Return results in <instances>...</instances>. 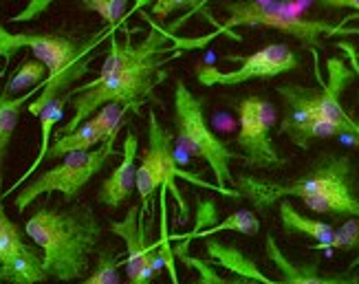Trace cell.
Instances as JSON below:
<instances>
[{
    "label": "cell",
    "mask_w": 359,
    "mask_h": 284,
    "mask_svg": "<svg viewBox=\"0 0 359 284\" xmlns=\"http://www.w3.org/2000/svg\"><path fill=\"white\" fill-rule=\"evenodd\" d=\"M177 179H185V181L196 183L201 187L221 192L218 185H210L205 181L192 177V175H187V172L179 170V161L175 156L172 135H170V130L159 121L157 113L150 110L148 113V148L142 154V163L137 165V179H135V187L139 192V198H142V210L148 212L150 201L154 198V194H157L161 187H170L175 198L181 205V212H185V205H183L181 194L175 185Z\"/></svg>",
    "instance_id": "52a82bcc"
},
{
    "label": "cell",
    "mask_w": 359,
    "mask_h": 284,
    "mask_svg": "<svg viewBox=\"0 0 359 284\" xmlns=\"http://www.w3.org/2000/svg\"><path fill=\"white\" fill-rule=\"evenodd\" d=\"M218 231H238V234H245V236H256L260 231V220H258V216L254 212L238 210V212L229 214L225 220H221V223H216V225H212L208 229L198 231L194 238H210V236H214Z\"/></svg>",
    "instance_id": "7402d4cb"
},
{
    "label": "cell",
    "mask_w": 359,
    "mask_h": 284,
    "mask_svg": "<svg viewBox=\"0 0 359 284\" xmlns=\"http://www.w3.org/2000/svg\"><path fill=\"white\" fill-rule=\"evenodd\" d=\"M198 3H201V0H194V7H196V5H198Z\"/></svg>",
    "instance_id": "d6a6232c"
},
{
    "label": "cell",
    "mask_w": 359,
    "mask_h": 284,
    "mask_svg": "<svg viewBox=\"0 0 359 284\" xmlns=\"http://www.w3.org/2000/svg\"><path fill=\"white\" fill-rule=\"evenodd\" d=\"M121 266L123 260L119 258V254H115L111 247H106L97 254V262L93 273L80 284H121V276H119Z\"/></svg>",
    "instance_id": "cb8c5ba5"
},
{
    "label": "cell",
    "mask_w": 359,
    "mask_h": 284,
    "mask_svg": "<svg viewBox=\"0 0 359 284\" xmlns=\"http://www.w3.org/2000/svg\"><path fill=\"white\" fill-rule=\"evenodd\" d=\"M280 223L289 234H302L309 236L311 241H316L313 249H326L329 243L333 241L335 229L329 223H322V220L309 218L304 214H300L298 210L293 208L289 201H280Z\"/></svg>",
    "instance_id": "ac0fdd59"
},
{
    "label": "cell",
    "mask_w": 359,
    "mask_h": 284,
    "mask_svg": "<svg viewBox=\"0 0 359 284\" xmlns=\"http://www.w3.org/2000/svg\"><path fill=\"white\" fill-rule=\"evenodd\" d=\"M137 152H139V139L133 130L126 133L121 148V161L111 172V177L104 179V183L97 189V201L111 210L121 208L133 192H135V179H137Z\"/></svg>",
    "instance_id": "5bb4252c"
},
{
    "label": "cell",
    "mask_w": 359,
    "mask_h": 284,
    "mask_svg": "<svg viewBox=\"0 0 359 284\" xmlns=\"http://www.w3.org/2000/svg\"><path fill=\"white\" fill-rule=\"evenodd\" d=\"M46 75H49V71H46V67L42 65V62L38 58H29L13 71V75L9 77V82L3 90L7 95H11V97H15L20 90L40 86L46 80Z\"/></svg>",
    "instance_id": "44dd1931"
},
{
    "label": "cell",
    "mask_w": 359,
    "mask_h": 284,
    "mask_svg": "<svg viewBox=\"0 0 359 284\" xmlns=\"http://www.w3.org/2000/svg\"><path fill=\"white\" fill-rule=\"evenodd\" d=\"M231 189H236L241 198H247L254 203L256 210H267L278 201L287 196L309 198L316 194L331 192V189L341 187H355V170L353 161L344 154H326L320 159V163L309 172V175L293 179L289 183H273V181H260L256 177L241 175L231 179Z\"/></svg>",
    "instance_id": "277c9868"
},
{
    "label": "cell",
    "mask_w": 359,
    "mask_h": 284,
    "mask_svg": "<svg viewBox=\"0 0 359 284\" xmlns=\"http://www.w3.org/2000/svg\"><path fill=\"white\" fill-rule=\"evenodd\" d=\"M49 280L42 266V254L34 245L22 243L0 262V284H40Z\"/></svg>",
    "instance_id": "2e32d148"
},
{
    "label": "cell",
    "mask_w": 359,
    "mask_h": 284,
    "mask_svg": "<svg viewBox=\"0 0 359 284\" xmlns=\"http://www.w3.org/2000/svg\"><path fill=\"white\" fill-rule=\"evenodd\" d=\"M227 20L221 25L229 34L236 27H264L276 29L280 34L298 38L306 46H320L322 38L329 36H351V29L344 25L353 18H344L339 25H331L326 20L304 18L300 9L287 3H262V0H227L223 5ZM238 36V34H233Z\"/></svg>",
    "instance_id": "5b68a950"
},
{
    "label": "cell",
    "mask_w": 359,
    "mask_h": 284,
    "mask_svg": "<svg viewBox=\"0 0 359 284\" xmlns=\"http://www.w3.org/2000/svg\"><path fill=\"white\" fill-rule=\"evenodd\" d=\"M115 141H117V135L108 137L104 144H100L93 150L71 152L67 156H62V161L55 168L42 172L36 179L31 177L18 192H15L13 208L22 214L34 201H38L44 194H53V192H60L67 201H73L82 192V187L95 175H100L108 165V161L117 154Z\"/></svg>",
    "instance_id": "8992f818"
},
{
    "label": "cell",
    "mask_w": 359,
    "mask_h": 284,
    "mask_svg": "<svg viewBox=\"0 0 359 284\" xmlns=\"http://www.w3.org/2000/svg\"><path fill=\"white\" fill-rule=\"evenodd\" d=\"M185 7H194V0H157V3L152 5V15L163 20L170 13L185 9Z\"/></svg>",
    "instance_id": "f1b7e54d"
},
{
    "label": "cell",
    "mask_w": 359,
    "mask_h": 284,
    "mask_svg": "<svg viewBox=\"0 0 359 284\" xmlns=\"http://www.w3.org/2000/svg\"><path fill=\"white\" fill-rule=\"evenodd\" d=\"M264 251H267L269 262L280 271V280L287 284H359V273L355 269H346V273L324 276L320 273L318 264H295L285 256L273 234H267V238H264Z\"/></svg>",
    "instance_id": "9a60e30c"
},
{
    "label": "cell",
    "mask_w": 359,
    "mask_h": 284,
    "mask_svg": "<svg viewBox=\"0 0 359 284\" xmlns=\"http://www.w3.org/2000/svg\"><path fill=\"white\" fill-rule=\"evenodd\" d=\"M276 121V108L271 102L249 95L238 104V135L236 148L243 154V163L278 170L287 163L285 156H280L276 146L271 144V126Z\"/></svg>",
    "instance_id": "ba28073f"
},
{
    "label": "cell",
    "mask_w": 359,
    "mask_h": 284,
    "mask_svg": "<svg viewBox=\"0 0 359 284\" xmlns=\"http://www.w3.org/2000/svg\"><path fill=\"white\" fill-rule=\"evenodd\" d=\"M304 205L311 212H318V214L359 218V198L355 196V192H353V189H348V187L331 189V192L309 196V198H304Z\"/></svg>",
    "instance_id": "d6986e66"
},
{
    "label": "cell",
    "mask_w": 359,
    "mask_h": 284,
    "mask_svg": "<svg viewBox=\"0 0 359 284\" xmlns=\"http://www.w3.org/2000/svg\"><path fill=\"white\" fill-rule=\"evenodd\" d=\"M280 97L285 100V117L280 123V135H287L291 144L306 150L311 146V126L316 121V104L318 88H306L298 84H285L276 88Z\"/></svg>",
    "instance_id": "4fadbf2b"
},
{
    "label": "cell",
    "mask_w": 359,
    "mask_h": 284,
    "mask_svg": "<svg viewBox=\"0 0 359 284\" xmlns=\"http://www.w3.org/2000/svg\"><path fill=\"white\" fill-rule=\"evenodd\" d=\"M80 9L97 13L108 25H119L128 13V0H80Z\"/></svg>",
    "instance_id": "484cf974"
},
{
    "label": "cell",
    "mask_w": 359,
    "mask_h": 284,
    "mask_svg": "<svg viewBox=\"0 0 359 284\" xmlns=\"http://www.w3.org/2000/svg\"><path fill=\"white\" fill-rule=\"evenodd\" d=\"M38 93V86L31 88L22 95H7L3 90V100H0V163H3L5 154L9 150V144H11V137L15 133V126H18V117L22 113V108L36 97Z\"/></svg>",
    "instance_id": "ffe728a7"
},
{
    "label": "cell",
    "mask_w": 359,
    "mask_h": 284,
    "mask_svg": "<svg viewBox=\"0 0 359 284\" xmlns=\"http://www.w3.org/2000/svg\"><path fill=\"white\" fill-rule=\"evenodd\" d=\"M106 36H113V29L102 31L100 36L86 44H77L75 40L57 34H11L9 29H5V25H0V60H5L7 65L11 55H15L20 49H29L49 71L46 77H55L67 67H71L80 55L95 51V46Z\"/></svg>",
    "instance_id": "9c48e42d"
},
{
    "label": "cell",
    "mask_w": 359,
    "mask_h": 284,
    "mask_svg": "<svg viewBox=\"0 0 359 284\" xmlns=\"http://www.w3.org/2000/svg\"><path fill=\"white\" fill-rule=\"evenodd\" d=\"M67 102H69V97H67V93L62 95V97H55L53 102H49L44 108H42V113L38 115V119H40V148H38V154H36V159H34V163H31L22 175H20V179L15 181L9 189H5L3 192V196H11V194H15L18 189L36 175L38 172V168L44 163V156H46V150H49V146H51V135H53V130H55V126L62 121V117H65V106H67Z\"/></svg>",
    "instance_id": "e0dca14e"
},
{
    "label": "cell",
    "mask_w": 359,
    "mask_h": 284,
    "mask_svg": "<svg viewBox=\"0 0 359 284\" xmlns=\"http://www.w3.org/2000/svg\"><path fill=\"white\" fill-rule=\"evenodd\" d=\"M126 113H128V108H123L119 104L102 106L95 115L82 121L73 133L57 135L55 141L49 146V150H46L44 161H55L71 152H86V150L97 148L108 137L119 135L123 119H126Z\"/></svg>",
    "instance_id": "7c38bea8"
},
{
    "label": "cell",
    "mask_w": 359,
    "mask_h": 284,
    "mask_svg": "<svg viewBox=\"0 0 359 284\" xmlns=\"http://www.w3.org/2000/svg\"><path fill=\"white\" fill-rule=\"evenodd\" d=\"M172 123H175V148L183 156H196L203 159L216 179V185L227 198H241L236 189H231V161H243L241 152H233L225 141L218 139L205 119V100L194 95L185 82H175V110H172Z\"/></svg>",
    "instance_id": "3957f363"
},
{
    "label": "cell",
    "mask_w": 359,
    "mask_h": 284,
    "mask_svg": "<svg viewBox=\"0 0 359 284\" xmlns=\"http://www.w3.org/2000/svg\"><path fill=\"white\" fill-rule=\"evenodd\" d=\"M3 198H5V196H3V192H0V210H3Z\"/></svg>",
    "instance_id": "1f68e13d"
},
{
    "label": "cell",
    "mask_w": 359,
    "mask_h": 284,
    "mask_svg": "<svg viewBox=\"0 0 359 284\" xmlns=\"http://www.w3.org/2000/svg\"><path fill=\"white\" fill-rule=\"evenodd\" d=\"M146 214L142 205H135L121 220H113L111 231L126 243V278L128 284H152L161 271L163 260L159 254V243L148 241Z\"/></svg>",
    "instance_id": "8fae6325"
},
{
    "label": "cell",
    "mask_w": 359,
    "mask_h": 284,
    "mask_svg": "<svg viewBox=\"0 0 359 284\" xmlns=\"http://www.w3.org/2000/svg\"><path fill=\"white\" fill-rule=\"evenodd\" d=\"M177 55L175 38L154 27L152 20L148 36L142 42H135L133 38L119 40L113 34L100 75L67 93L73 117L60 126L57 135L73 133L106 104H119L139 115L154 88L165 80V65Z\"/></svg>",
    "instance_id": "6da1fadb"
},
{
    "label": "cell",
    "mask_w": 359,
    "mask_h": 284,
    "mask_svg": "<svg viewBox=\"0 0 359 284\" xmlns=\"http://www.w3.org/2000/svg\"><path fill=\"white\" fill-rule=\"evenodd\" d=\"M179 260L187 266V269H194L198 273V278L190 284H258L254 280H249L245 276L233 273L231 278H225L216 271V264H212L210 260H203V258H194V256H185L181 254Z\"/></svg>",
    "instance_id": "603a6c76"
},
{
    "label": "cell",
    "mask_w": 359,
    "mask_h": 284,
    "mask_svg": "<svg viewBox=\"0 0 359 284\" xmlns=\"http://www.w3.org/2000/svg\"><path fill=\"white\" fill-rule=\"evenodd\" d=\"M359 247V218H348L344 225L337 227L333 241L326 249H357Z\"/></svg>",
    "instance_id": "4316f807"
},
{
    "label": "cell",
    "mask_w": 359,
    "mask_h": 284,
    "mask_svg": "<svg viewBox=\"0 0 359 284\" xmlns=\"http://www.w3.org/2000/svg\"><path fill=\"white\" fill-rule=\"evenodd\" d=\"M53 3H55V0H29V3H27L18 13L11 15L9 22L20 25V22H31V20H36V18H40V15H42L46 9H49Z\"/></svg>",
    "instance_id": "83f0119b"
},
{
    "label": "cell",
    "mask_w": 359,
    "mask_h": 284,
    "mask_svg": "<svg viewBox=\"0 0 359 284\" xmlns=\"http://www.w3.org/2000/svg\"><path fill=\"white\" fill-rule=\"evenodd\" d=\"M0 100H3V90H0Z\"/></svg>",
    "instance_id": "836d02e7"
},
{
    "label": "cell",
    "mask_w": 359,
    "mask_h": 284,
    "mask_svg": "<svg viewBox=\"0 0 359 284\" xmlns=\"http://www.w3.org/2000/svg\"><path fill=\"white\" fill-rule=\"evenodd\" d=\"M227 60H238L241 67L233 71L201 67L196 73V82L201 86H236L254 80H269V77H278L300 67L298 55L283 42L262 46L252 55H227Z\"/></svg>",
    "instance_id": "30bf717a"
},
{
    "label": "cell",
    "mask_w": 359,
    "mask_h": 284,
    "mask_svg": "<svg viewBox=\"0 0 359 284\" xmlns=\"http://www.w3.org/2000/svg\"><path fill=\"white\" fill-rule=\"evenodd\" d=\"M351 36H359V29H351ZM355 55L359 58V53L355 51Z\"/></svg>",
    "instance_id": "4dcf8cb0"
},
{
    "label": "cell",
    "mask_w": 359,
    "mask_h": 284,
    "mask_svg": "<svg viewBox=\"0 0 359 284\" xmlns=\"http://www.w3.org/2000/svg\"><path fill=\"white\" fill-rule=\"evenodd\" d=\"M159 205H161V238H159V254L163 260L165 271L170 273V280L172 284H181L179 280V271H177V256H175V249L170 247V231H168V187L159 189Z\"/></svg>",
    "instance_id": "d4e9b609"
},
{
    "label": "cell",
    "mask_w": 359,
    "mask_h": 284,
    "mask_svg": "<svg viewBox=\"0 0 359 284\" xmlns=\"http://www.w3.org/2000/svg\"><path fill=\"white\" fill-rule=\"evenodd\" d=\"M25 236L42 254L49 280L75 282L90 269V256L102 241V223L88 205L38 208L25 223Z\"/></svg>",
    "instance_id": "7a4b0ae2"
},
{
    "label": "cell",
    "mask_w": 359,
    "mask_h": 284,
    "mask_svg": "<svg viewBox=\"0 0 359 284\" xmlns=\"http://www.w3.org/2000/svg\"><path fill=\"white\" fill-rule=\"evenodd\" d=\"M324 9H355L359 13V0H318Z\"/></svg>",
    "instance_id": "f546056e"
}]
</instances>
